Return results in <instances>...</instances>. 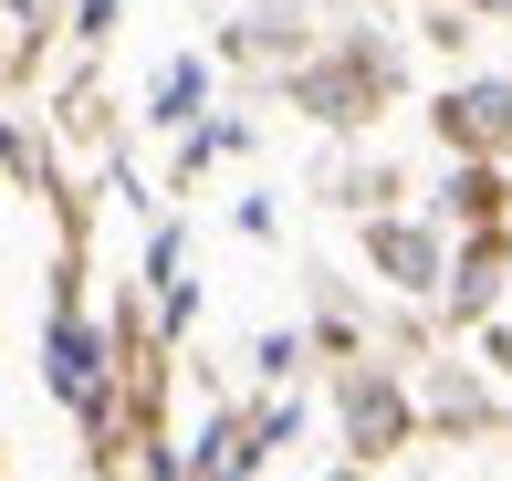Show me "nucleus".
<instances>
[{
    "instance_id": "obj_1",
    "label": "nucleus",
    "mask_w": 512,
    "mask_h": 481,
    "mask_svg": "<svg viewBox=\"0 0 512 481\" xmlns=\"http://www.w3.org/2000/svg\"><path fill=\"white\" fill-rule=\"evenodd\" d=\"M439 136L471 147V157L512 147V84H471V95H450V105H439Z\"/></svg>"
},
{
    "instance_id": "obj_2",
    "label": "nucleus",
    "mask_w": 512,
    "mask_h": 481,
    "mask_svg": "<svg viewBox=\"0 0 512 481\" xmlns=\"http://www.w3.org/2000/svg\"><path fill=\"white\" fill-rule=\"evenodd\" d=\"M377 262L398 272V283H429V272H439V262H429V241H418V231H377Z\"/></svg>"
},
{
    "instance_id": "obj_3",
    "label": "nucleus",
    "mask_w": 512,
    "mask_h": 481,
    "mask_svg": "<svg viewBox=\"0 0 512 481\" xmlns=\"http://www.w3.org/2000/svg\"><path fill=\"white\" fill-rule=\"evenodd\" d=\"M492 210H502V178L471 168V178H460V220H492Z\"/></svg>"
},
{
    "instance_id": "obj_4",
    "label": "nucleus",
    "mask_w": 512,
    "mask_h": 481,
    "mask_svg": "<svg viewBox=\"0 0 512 481\" xmlns=\"http://www.w3.org/2000/svg\"><path fill=\"white\" fill-rule=\"evenodd\" d=\"M492 366H512V325H502V335H492Z\"/></svg>"
},
{
    "instance_id": "obj_5",
    "label": "nucleus",
    "mask_w": 512,
    "mask_h": 481,
    "mask_svg": "<svg viewBox=\"0 0 512 481\" xmlns=\"http://www.w3.org/2000/svg\"><path fill=\"white\" fill-rule=\"evenodd\" d=\"M492 11H512V0H492Z\"/></svg>"
}]
</instances>
